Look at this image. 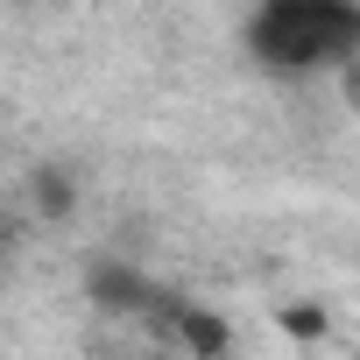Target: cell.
<instances>
[{
  "instance_id": "obj_1",
  "label": "cell",
  "mask_w": 360,
  "mask_h": 360,
  "mask_svg": "<svg viewBox=\"0 0 360 360\" xmlns=\"http://www.w3.org/2000/svg\"><path fill=\"white\" fill-rule=\"evenodd\" d=\"M360 50V0H262L248 15V57L290 78L339 71Z\"/></svg>"
},
{
  "instance_id": "obj_3",
  "label": "cell",
  "mask_w": 360,
  "mask_h": 360,
  "mask_svg": "<svg viewBox=\"0 0 360 360\" xmlns=\"http://www.w3.org/2000/svg\"><path fill=\"white\" fill-rule=\"evenodd\" d=\"M29 212H36L43 226H64V219L78 212V176H71L64 162H43V169H29Z\"/></svg>"
},
{
  "instance_id": "obj_2",
  "label": "cell",
  "mask_w": 360,
  "mask_h": 360,
  "mask_svg": "<svg viewBox=\"0 0 360 360\" xmlns=\"http://www.w3.org/2000/svg\"><path fill=\"white\" fill-rule=\"evenodd\" d=\"M155 339L176 346V353H226V346H233V332H226L219 311H205V304H176V297H162V325H155Z\"/></svg>"
},
{
  "instance_id": "obj_5",
  "label": "cell",
  "mask_w": 360,
  "mask_h": 360,
  "mask_svg": "<svg viewBox=\"0 0 360 360\" xmlns=\"http://www.w3.org/2000/svg\"><path fill=\"white\" fill-rule=\"evenodd\" d=\"M332 78H339V92H346V106L360 113V50H353V57H346V64H339Z\"/></svg>"
},
{
  "instance_id": "obj_4",
  "label": "cell",
  "mask_w": 360,
  "mask_h": 360,
  "mask_svg": "<svg viewBox=\"0 0 360 360\" xmlns=\"http://www.w3.org/2000/svg\"><path fill=\"white\" fill-rule=\"evenodd\" d=\"M276 318H283V332H290V339H304V346L332 332V318H325V304H283Z\"/></svg>"
}]
</instances>
